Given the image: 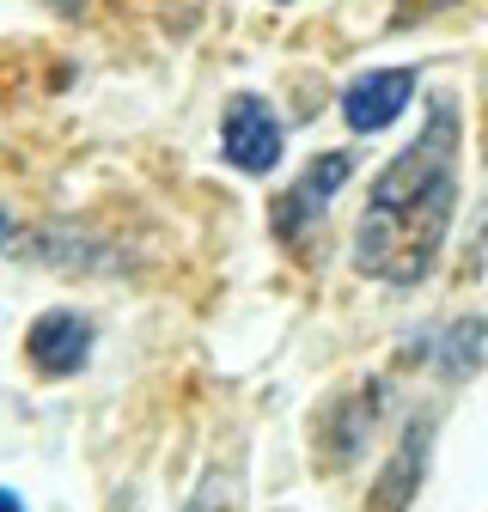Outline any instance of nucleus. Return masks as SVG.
Listing matches in <instances>:
<instances>
[{"label":"nucleus","instance_id":"nucleus-1","mask_svg":"<svg viewBox=\"0 0 488 512\" xmlns=\"http://www.w3.org/2000/svg\"><path fill=\"white\" fill-rule=\"evenodd\" d=\"M458 141L464 122L452 98L427 104L421 135L373 177L354 226V269L385 287H415L440 263L446 226L458 214Z\"/></svg>","mask_w":488,"mask_h":512},{"label":"nucleus","instance_id":"nucleus-2","mask_svg":"<svg viewBox=\"0 0 488 512\" xmlns=\"http://www.w3.org/2000/svg\"><path fill=\"white\" fill-rule=\"evenodd\" d=\"M348 177H354V153H318V159L269 202V232H275L287 250H305V244H312V232L324 226V214H330V196H336Z\"/></svg>","mask_w":488,"mask_h":512},{"label":"nucleus","instance_id":"nucleus-3","mask_svg":"<svg viewBox=\"0 0 488 512\" xmlns=\"http://www.w3.org/2000/svg\"><path fill=\"white\" fill-rule=\"evenodd\" d=\"M220 153H226V165L244 171V177H269V171L281 165V153H287V128H281L275 104L257 98V92L226 98V116H220Z\"/></svg>","mask_w":488,"mask_h":512},{"label":"nucleus","instance_id":"nucleus-4","mask_svg":"<svg viewBox=\"0 0 488 512\" xmlns=\"http://www.w3.org/2000/svg\"><path fill=\"white\" fill-rule=\"evenodd\" d=\"M92 348H98V330H92V317L74 311V305L43 311L37 324L25 330V360H31L37 378H74V372H86Z\"/></svg>","mask_w":488,"mask_h":512},{"label":"nucleus","instance_id":"nucleus-5","mask_svg":"<svg viewBox=\"0 0 488 512\" xmlns=\"http://www.w3.org/2000/svg\"><path fill=\"white\" fill-rule=\"evenodd\" d=\"M415 98V68H373V74H354L342 86V122L354 135H379L391 128Z\"/></svg>","mask_w":488,"mask_h":512},{"label":"nucleus","instance_id":"nucleus-6","mask_svg":"<svg viewBox=\"0 0 488 512\" xmlns=\"http://www.w3.org/2000/svg\"><path fill=\"white\" fill-rule=\"evenodd\" d=\"M427 452H434V415H415L397 439V452L385 464V476L373 482V500H366V512H409L421 476H427Z\"/></svg>","mask_w":488,"mask_h":512},{"label":"nucleus","instance_id":"nucleus-7","mask_svg":"<svg viewBox=\"0 0 488 512\" xmlns=\"http://www.w3.org/2000/svg\"><path fill=\"white\" fill-rule=\"evenodd\" d=\"M373 415H379V384H366L360 397H342L324 421H318V445H324V464H342V458H354L360 452V439H366V427H373Z\"/></svg>","mask_w":488,"mask_h":512},{"label":"nucleus","instance_id":"nucleus-8","mask_svg":"<svg viewBox=\"0 0 488 512\" xmlns=\"http://www.w3.org/2000/svg\"><path fill=\"white\" fill-rule=\"evenodd\" d=\"M0 512H25V500H19V488H0Z\"/></svg>","mask_w":488,"mask_h":512},{"label":"nucleus","instance_id":"nucleus-9","mask_svg":"<svg viewBox=\"0 0 488 512\" xmlns=\"http://www.w3.org/2000/svg\"><path fill=\"white\" fill-rule=\"evenodd\" d=\"M7 238H13V220H7V214H0V244H7Z\"/></svg>","mask_w":488,"mask_h":512},{"label":"nucleus","instance_id":"nucleus-10","mask_svg":"<svg viewBox=\"0 0 488 512\" xmlns=\"http://www.w3.org/2000/svg\"><path fill=\"white\" fill-rule=\"evenodd\" d=\"M275 7H287V0H275Z\"/></svg>","mask_w":488,"mask_h":512}]
</instances>
